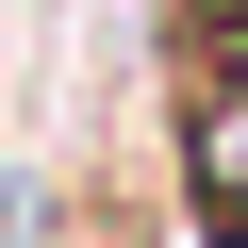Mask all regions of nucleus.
Masks as SVG:
<instances>
[{"label":"nucleus","instance_id":"nucleus-1","mask_svg":"<svg viewBox=\"0 0 248 248\" xmlns=\"http://www.w3.org/2000/svg\"><path fill=\"white\" fill-rule=\"evenodd\" d=\"M166 149L199 248H248V0H166Z\"/></svg>","mask_w":248,"mask_h":248}]
</instances>
